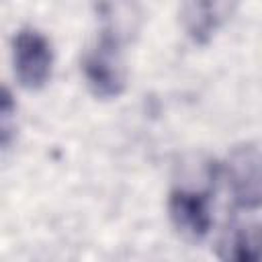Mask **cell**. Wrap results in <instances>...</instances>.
<instances>
[{"label":"cell","mask_w":262,"mask_h":262,"mask_svg":"<svg viewBox=\"0 0 262 262\" xmlns=\"http://www.w3.org/2000/svg\"><path fill=\"white\" fill-rule=\"evenodd\" d=\"M221 262H262V225L231 227L219 242Z\"/></svg>","instance_id":"obj_6"},{"label":"cell","mask_w":262,"mask_h":262,"mask_svg":"<svg viewBox=\"0 0 262 262\" xmlns=\"http://www.w3.org/2000/svg\"><path fill=\"white\" fill-rule=\"evenodd\" d=\"M12 55L14 74L25 88L37 90L45 86L51 76L53 51L49 39L43 33H39L37 29H20L14 35Z\"/></svg>","instance_id":"obj_2"},{"label":"cell","mask_w":262,"mask_h":262,"mask_svg":"<svg viewBox=\"0 0 262 262\" xmlns=\"http://www.w3.org/2000/svg\"><path fill=\"white\" fill-rule=\"evenodd\" d=\"M82 72L88 88L98 98H115L125 90L127 72L123 61L121 37L113 27H104L96 43L86 51Z\"/></svg>","instance_id":"obj_1"},{"label":"cell","mask_w":262,"mask_h":262,"mask_svg":"<svg viewBox=\"0 0 262 262\" xmlns=\"http://www.w3.org/2000/svg\"><path fill=\"white\" fill-rule=\"evenodd\" d=\"M12 113H14L12 96H10L8 88H4V94H2V145L4 147H8V143H10V133H12L10 119H12Z\"/></svg>","instance_id":"obj_7"},{"label":"cell","mask_w":262,"mask_h":262,"mask_svg":"<svg viewBox=\"0 0 262 262\" xmlns=\"http://www.w3.org/2000/svg\"><path fill=\"white\" fill-rule=\"evenodd\" d=\"M170 217L176 229L192 239H201L211 229V213H209V196L207 192H194L176 188L168 201Z\"/></svg>","instance_id":"obj_4"},{"label":"cell","mask_w":262,"mask_h":262,"mask_svg":"<svg viewBox=\"0 0 262 262\" xmlns=\"http://www.w3.org/2000/svg\"><path fill=\"white\" fill-rule=\"evenodd\" d=\"M227 178L233 201L239 207L254 209L262 205V149L239 145L227 158Z\"/></svg>","instance_id":"obj_3"},{"label":"cell","mask_w":262,"mask_h":262,"mask_svg":"<svg viewBox=\"0 0 262 262\" xmlns=\"http://www.w3.org/2000/svg\"><path fill=\"white\" fill-rule=\"evenodd\" d=\"M231 6L223 2H188L182 6L180 18L186 33L196 43H207L223 18L229 14Z\"/></svg>","instance_id":"obj_5"}]
</instances>
